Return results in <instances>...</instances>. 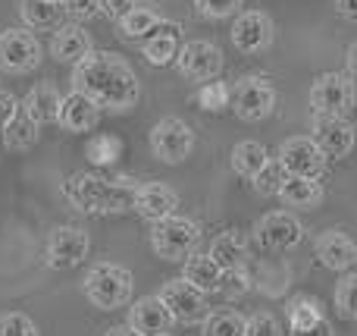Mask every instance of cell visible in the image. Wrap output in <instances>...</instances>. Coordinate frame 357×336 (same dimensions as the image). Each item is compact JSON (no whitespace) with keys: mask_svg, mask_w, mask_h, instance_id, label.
Returning a JSON list of instances; mask_svg holds the SVG:
<instances>
[{"mask_svg":"<svg viewBox=\"0 0 357 336\" xmlns=\"http://www.w3.org/2000/svg\"><path fill=\"white\" fill-rule=\"evenodd\" d=\"M254 236H257L260 249H266V251H289L301 242L304 226L291 211H273L264 220H257Z\"/></svg>","mask_w":357,"mask_h":336,"instance_id":"30bf717a","label":"cell"},{"mask_svg":"<svg viewBox=\"0 0 357 336\" xmlns=\"http://www.w3.org/2000/svg\"><path fill=\"white\" fill-rule=\"evenodd\" d=\"M22 13V22L29 29H54L56 19H60V3H50V0H22L19 6Z\"/></svg>","mask_w":357,"mask_h":336,"instance_id":"4dcf8cb0","label":"cell"},{"mask_svg":"<svg viewBox=\"0 0 357 336\" xmlns=\"http://www.w3.org/2000/svg\"><path fill=\"white\" fill-rule=\"evenodd\" d=\"M160 299L167 302V308L173 312V318L182 321V324H195V321H204V318H207L204 293H201L197 286H191L185 277H178V280H169L167 286H163Z\"/></svg>","mask_w":357,"mask_h":336,"instance_id":"5bb4252c","label":"cell"},{"mask_svg":"<svg viewBox=\"0 0 357 336\" xmlns=\"http://www.w3.org/2000/svg\"><path fill=\"white\" fill-rule=\"evenodd\" d=\"M0 336H38V330H35L29 314L13 312V314H3V318H0Z\"/></svg>","mask_w":357,"mask_h":336,"instance_id":"8d00e7d4","label":"cell"},{"mask_svg":"<svg viewBox=\"0 0 357 336\" xmlns=\"http://www.w3.org/2000/svg\"><path fill=\"white\" fill-rule=\"evenodd\" d=\"M245 336H282V330L273 314H254L245 324Z\"/></svg>","mask_w":357,"mask_h":336,"instance_id":"74e56055","label":"cell"},{"mask_svg":"<svg viewBox=\"0 0 357 336\" xmlns=\"http://www.w3.org/2000/svg\"><path fill=\"white\" fill-rule=\"evenodd\" d=\"M38 132H41V123H35V119H31L25 110H19L16 117L6 123V129H3V145H6L10 151H29V148H35Z\"/></svg>","mask_w":357,"mask_h":336,"instance_id":"484cf974","label":"cell"},{"mask_svg":"<svg viewBox=\"0 0 357 336\" xmlns=\"http://www.w3.org/2000/svg\"><path fill=\"white\" fill-rule=\"evenodd\" d=\"M210 258H213L226 274H235V270L245 264V258H248V245L235 230H226V233H220V236L213 239V245H210Z\"/></svg>","mask_w":357,"mask_h":336,"instance_id":"d4e9b609","label":"cell"},{"mask_svg":"<svg viewBox=\"0 0 357 336\" xmlns=\"http://www.w3.org/2000/svg\"><path fill=\"white\" fill-rule=\"evenodd\" d=\"M335 308L342 318L357 321V274H348L335 283Z\"/></svg>","mask_w":357,"mask_h":336,"instance_id":"836d02e7","label":"cell"},{"mask_svg":"<svg viewBox=\"0 0 357 336\" xmlns=\"http://www.w3.org/2000/svg\"><path fill=\"white\" fill-rule=\"evenodd\" d=\"M229 107H232L241 119L257 123V119H266L273 113V107H276V92H273V85L266 79H260V75H245V79H238L232 85V104Z\"/></svg>","mask_w":357,"mask_h":336,"instance_id":"8992f818","label":"cell"},{"mask_svg":"<svg viewBox=\"0 0 357 336\" xmlns=\"http://www.w3.org/2000/svg\"><path fill=\"white\" fill-rule=\"evenodd\" d=\"M73 85L82 94H88L98 107L113 113L132 110L142 98V82L135 69L110 50H91L85 60L75 63Z\"/></svg>","mask_w":357,"mask_h":336,"instance_id":"6da1fadb","label":"cell"},{"mask_svg":"<svg viewBox=\"0 0 357 336\" xmlns=\"http://www.w3.org/2000/svg\"><path fill=\"white\" fill-rule=\"evenodd\" d=\"M289 324L295 336H307L314 327L323 324V312H320V302H314L310 295H298V299L289 302Z\"/></svg>","mask_w":357,"mask_h":336,"instance_id":"4316f807","label":"cell"},{"mask_svg":"<svg viewBox=\"0 0 357 336\" xmlns=\"http://www.w3.org/2000/svg\"><path fill=\"white\" fill-rule=\"evenodd\" d=\"M50 3H63V0H50Z\"/></svg>","mask_w":357,"mask_h":336,"instance_id":"f6af8a7d","label":"cell"},{"mask_svg":"<svg viewBox=\"0 0 357 336\" xmlns=\"http://www.w3.org/2000/svg\"><path fill=\"white\" fill-rule=\"evenodd\" d=\"M279 198L291 211H310L323 201V186L317 182V176H285Z\"/></svg>","mask_w":357,"mask_h":336,"instance_id":"7402d4cb","label":"cell"},{"mask_svg":"<svg viewBox=\"0 0 357 336\" xmlns=\"http://www.w3.org/2000/svg\"><path fill=\"white\" fill-rule=\"evenodd\" d=\"M335 10H339V16L357 22V0H335Z\"/></svg>","mask_w":357,"mask_h":336,"instance_id":"b9f144b4","label":"cell"},{"mask_svg":"<svg viewBox=\"0 0 357 336\" xmlns=\"http://www.w3.org/2000/svg\"><path fill=\"white\" fill-rule=\"evenodd\" d=\"M357 82L348 73H323L310 85L314 117H348L357 101Z\"/></svg>","mask_w":357,"mask_h":336,"instance_id":"5b68a950","label":"cell"},{"mask_svg":"<svg viewBox=\"0 0 357 336\" xmlns=\"http://www.w3.org/2000/svg\"><path fill=\"white\" fill-rule=\"evenodd\" d=\"M245 0H195L197 13L207 19H226V16H235L241 10Z\"/></svg>","mask_w":357,"mask_h":336,"instance_id":"d590c367","label":"cell"},{"mask_svg":"<svg viewBox=\"0 0 357 336\" xmlns=\"http://www.w3.org/2000/svg\"><path fill=\"white\" fill-rule=\"evenodd\" d=\"M85 295L100 312H116L132 302V274L119 264H94L85 277Z\"/></svg>","mask_w":357,"mask_h":336,"instance_id":"3957f363","label":"cell"},{"mask_svg":"<svg viewBox=\"0 0 357 336\" xmlns=\"http://www.w3.org/2000/svg\"><path fill=\"white\" fill-rule=\"evenodd\" d=\"M245 324H248V318H241L238 312L222 308V312H210L204 318L201 333L204 336H245Z\"/></svg>","mask_w":357,"mask_h":336,"instance_id":"f546056e","label":"cell"},{"mask_svg":"<svg viewBox=\"0 0 357 336\" xmlns=\"http://www.w3.org/2000/svg\"><path fill=\"white\" fill-rule=\"evenodd\" d=\"M98 113H100V107L94 104L88 94H82L79 88H75V92H69L66 98H63L56 123L66 132H91L94 126H98Z\"/></svg>","mask_w":357,"mask_h":336,"instance_id":"ac0fdd59","label":"cell"},{"mask_svg":"<svg viewBox=\"0 0 357 336\" xmlns=\"http://www.w3.org/2000/svg\"><path fill=\"white\" fill-rule=\"evenodd\" d=\"M348 75L357 82V41L348 48Z\"/></svg>","mask_w":357,"mask_h":336,"instance_id":"7bdbcfd3","label":"cell"},{"mask_svg":"<svg viewBox=\"0 0 357 336\" xmlns=\"http://www.w3.org/2000/svg\"><path fill=\"white\" fill-rule=\"evenodd\" d=\"M285 176H289V173H285L282 163H279V161H270L257 176H254L251 182H254V189H257L260 195H266V198H270V195H279V189H282Z\"/></svg>","mask_w":357,"mask_h":336,"instance_id":"e575fe53","label":"cell"},{"mask_svg":"<svg viewBox=\"0 0 357 336\" xmlns=\"http://www.w3.org/2000/svg\"><path fill=\"white\" fill-rule=\"evenodd\" d=\"M314 138L323 148V154L335 157V161H342L354 151V126L345 117H317Z\"/></svg>","mask_w":357,"mask_h":336,"instance_id":"2e32d148","label":"cell"},{"mask_svg":"<svg viewBox=\"0 0 357 336\" xmlns=\"http://www.w3.org/2000/svg\"><path fill=\"white\" fill-rule=\"evenodd\" d=\"M132 6H135V0H100V13L110 16V19H116V22L132 10Z\"/></svg>","mask_w":357,"mask_h":336,"instance_id":"60d3db41","label":"cell"},{"mask_svg":"<svg viewBox=\"0 0 357 336\" xmlns=\"http://www.w3.org/2000/svg\"><path fill=\"white\" fill-rule=\"evenodd\" d=\"M173 312L167 308V302L160 295H148V299L132 302L129 308V327L142 336H163L173 327Z\"/></svg>","mask_w":357,"mask_h":336,"instance_id":"9a60e30c","label":"cell"},{"mask_svg":"<svg viewBox=\"0 0 357 336\" xmlns=\"http://www.w3.org/2000/svg\"><path fill=\"white\" fill-rule=\"evenodd\" d=\"M66 201L82 214H129L135 211V180H104L94 173H73L63 186Z\"/></svg>","mask_w":357,"mask_h":336,"instance_id":"7a4b0ae2","label":"cell"},{"mask_svg":"<svg viewBox=\"0 0 357 336\" xmlns=\"http://www.w3.org/2000/svg\"><path fill=\"white\" fill-rule=\"evenodd\" d=\"M195 148V132L185 119L163 117L160 123L151 129V151L157 161L163 163H182Z\"/></svg>","mask_w":357,"mask_h":336,"instance_id":"52a82bcc","label":"cell"},{"mask_svg":"<svg viewBox=\"0 0 357 336\" xmlns=\"http://www.w3.org/2000/svg\"><path fill=\"white\" fill-rule=\"evenodd\" d=\"M178 31H182V29H178L176 22L160 19V25H157V29L144 38V41H142V54H144V60H148L151 66H167V63H176L178 50H182Z\"/></svg>","mask_w":357,"mask_h":336,"instance_id":"e0dca14e","label":"cell"},{"mask_svg":"<svg viewBox=\"0 0 357 336\" xmlns=\"http://www.w3.org/2000/svg\"><path fill=\"white\" fill-rule=\"evenodd\" d=\"M176 66L188 82H210L222 69V50L213 41H185Z\"/></svg>","mask_w":357,"mask_h":336,"instance_id":"8fae6325","label":"cell"},{"mask_svg":"<svg viewBox=\"0 0 357 336\" xmlns=\"http://www.w3.org/2000/svg\"><path fill=\"white\" fill-rule=\"evenodd\" d=\"M266 163H270V154H266V148L260 142H238L232 148V170L238 176H245V180H254Z\"/></svg>","mask_w":357,"mask_h":336,"instance_id":"83f0119b","label":"cell"},{"mask_svg":"<svg viewBox=\"0 0 357 336\" xmlns=\"http://www.w3.org/2000/svg\"><path fill=\"white\" fill-rule=\"evenodd\" d=\"M63 3L73 19H91L100 13V0H63Z\"/></svg>","mask_w":357,"mask_h":336,"instance_id":"f35d334b","label":"cell"},{"mask_svg":"<svg viewBox=\"0 0 357 336\" xmlns=\"http://www.w3.org/2000/svg\"><path fill=\"white\" fill-rule=\"evenodd\" d=\"M229 35H232V44L241 50V54H260V50H266L273 44L276 29H273V19L266 16V13L245 10L235 16Z\"/></svg>","mask_w":357,"mask_h":336,"instance_id":"4fadbf2b","label":"cell"},{"mask_svg":"<svg viewBox=\"0 0 357 336\" xmlns=\"http://www.w3.org/2000/svg\"><path fill=\"white\" fill-rule=\"evenodd\" d=\"M195 101H197V107L201 110H207V113H220V110H226L229 104H232V88L226 85V82H220V79H210V82H201V88H197V94H195Z\"/></svg>","mask_w":357,"mask_h":336,"instance_id":"1f68e13d","label":"cell"},{"mask_svg":"<svg viewBox=\"0 0 357 336\" xmlns=\"http://www.w3.org/2000/svg\"><path fill=\"white\" fill-rule=\"evenodd\" d=\"M104 336H142V333H135L129 324H126V327H110V330H107Z\"/></svg>","mask_w":357,"mask_h":336,"instance_id":"ee69618b","label":"cell"},{"mask_svg":"<svg viewBox=\"0 0 357 336\" xmlns=\"http://www.w3.org/2000/svg\"><path fill=\"white\" fill-rule=\"evenodd\" d=\"M60 104H63V94L56 92L50 82H41V85H35L29 94H25L22 110L29 113L35 123L47 126V123H56V117H60Z\"/></svg>","mask_w":357,"mask_h":336,"instance_id":"603a6c76","label":"cell"},{"mask_svg":"<svg viewBox=\"0 0 357 336\" xmlns=\"http://www.w3.org/2000/svg\"><path fill=\"white\" fill-rule=\"evenodd\" d=\"M276 161L282 163L289 176H320L323 167H326V154H323V148L317 145L314 136L285 138V142L279 145Z\"/></svg>","mask_w":357,"mask_h":336,"instance_id":"9c48e42d","label":"cell"},{"mask_svg":"<svg viewBox=\"0 0 357 336\" xmlns=\"http://www.w3.org/2000/svg\"><path fill=\"white\" fill-rule=\"evenodd\" d=\"M41 63V44L25 29L0 31V69L3 73H31Z\"/></svg>","mask_w":357,"mask_h":336,"instance_id":"ba28073f","label":"cell"},{"mask_svg":"<svg viewBox=\"0 0 357 336\" xmlns=\"http://www.w3.org/2000/svg\"><path fill=\"white\" fill-rule=\"evenodd\" d=\"M157 25H160V13H157L154 6H144V3L142 6L135 3L123 19H119V31H123L126 38H132V41H144Z\"/></svg>","mask_w":357,"mask_h":336,"instance_id":"f1b7e54d","label":"cell"},{"mask_svg":"<svg viewBox=\"0 0 357 336\" xmlns=\"http://www.w3.org/2000/svg\"><path fill=\"white\" fill-rule=\"evenodd\" d=\"M182 277L191 283V286H197L204 295H207V293H216V289L222 286L226 270H222L210 255H188L185 258V274Z\"/></svg>","mask_w":357,"mask_h":336,"instance_id":"cb8c5ba5","label":"cell"},{"mask_svg":"<svg viewBox=\"0 0 357 336\" xmlns=\"http://www.w3.org/2000/svg\"><path fill=\"white\" fill-rule=\"evenodd\" d=\"M197 239H201L197 224H191V220H185V217H176V214H169V217H163V220H154V226H151V249H154V255L163 258V261H185L188 255H195Z\"/></svg>","mask_w":357,"mask_h":336,"instance_id":"277c9868","label":"cell"},{"mask_svg":"<svg viewBox=\"0 0 357 336\" xmlns=\"http://www.w3.org/2000/svg\"><path fill=\"white\" fill-rule=\"evenodd\" d=\"M163 336H169V333H163Z\"/></svg>","mask_w":357,"mask_h":336,"instance_id":"bcb514c9","label":"cell"},{"mask_svg":"<svg viewBox=\"0 0 357 336\" xmlns=\"http://www.w3.org/2000/svg\"><path fill=\"white\" fill-rule=\"evenodd\" d=\"M91 35H88L85 29H82L79 22H66L60 25V29L54 31V41H50V54H54V60L60 63H79L85 60L88 54H91Z\"/></svg>","mask_w":357,"mask_h":336,"instance_id":"44dd1931","label":"cell"},{"mask_svg":"<svg viewBox=\"0 0 357 336\" xmlns=\"http://www.w3.org/2000/svg\"><path fill=\"white\" fill-rule=\"evenodd\" d=\"M88 249H91V239L82 226H56L47 239V264L54 270L79 268L88 258Z\"/></svg>","mask_w":357,"mask_h":336,"instance_id":"7c38bea8","label":"cell"},{"mask_svg":"<svg viewBox=\"0 0 357 336\" xmlns=\"http://www.w3.org/2000/svg\"><path fill=\"white\" fill-rule=\"evenodd\" d=\"M19 110H22V101H16V94H10V92H0V132L6 129V123H10Z\"/></svg>","mask_w":357,"mask_h":336,"instance_id":"ab89813d","label":"cell"},{"mask_svg":"<svg viewBox=\"0 0 357 336\" xmlns=\"http://www.w3.org/2000/svg\"><path fill=\"white\" fill-rule=\"evenodd\" d=\"M317 258H320L323 268L329 270H348L357 261V245L351 236H345L342 230H326L317 239Z\"/></svg>","mask_w":357,"mask_h":336,"instance_id":"ffe728a7","label":"cell"},{"mask_svg":"<svg viewBox=\"0 0 357 336\" xmlns=\"http://www.w3.org/2000/svg\"><path fill=\"white\" fill-rule=\"evenodd\" d=\"M176 207H178V195L167 182H144V186H138L135 214H142L144 220H163L169 214H176Z\"/></svg>","mask_w":357,"mask_h":336,"instance_id":"d6986e66","label":"cell"},{"mask_svg":"<svg viewBox=\"0 0 357 336\" xmlns=\"http://www.w3.org/2000/svg\"><path fill=\"white\" fill-rule=\"evenodd\" d=\"M119 154H123V142L116 136H94L91 145H88V161L100 163V167L119 161Z\"/></svg>","mask_w":357,"mask_h":336,"instance_id":"d6a6232c","label":"cell"}]
</instances>
